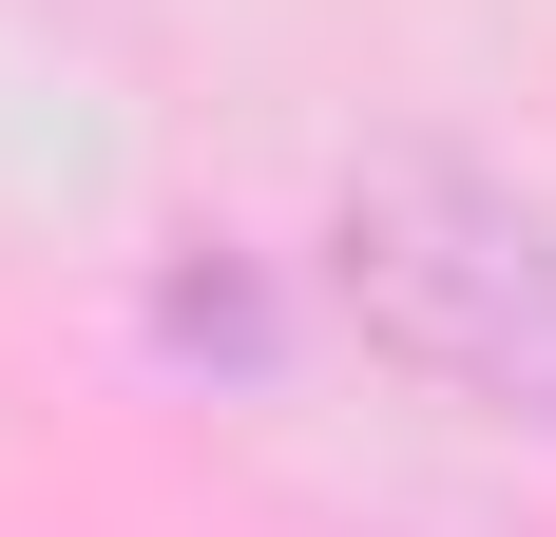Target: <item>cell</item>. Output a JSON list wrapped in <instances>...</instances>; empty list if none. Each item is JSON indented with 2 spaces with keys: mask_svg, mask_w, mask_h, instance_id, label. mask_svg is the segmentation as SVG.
<instances>
[{
  "mask_svg": "<svg viewBox=\"0 0 556 537\" xmlns=\"http://www.w3.org/2000/svg\"><path fill=\"white\" fill-rule=\"evenodd\" d=\"M327 288L403 384L556 441V212L538 192H500L460 154H384V173H345V212H327Z\"/></svg>",
  "mask_w": 556,
  "mask_h": 537,
  "instance_id": "obj_1",
  "label": "cell"
}]
</instances>
